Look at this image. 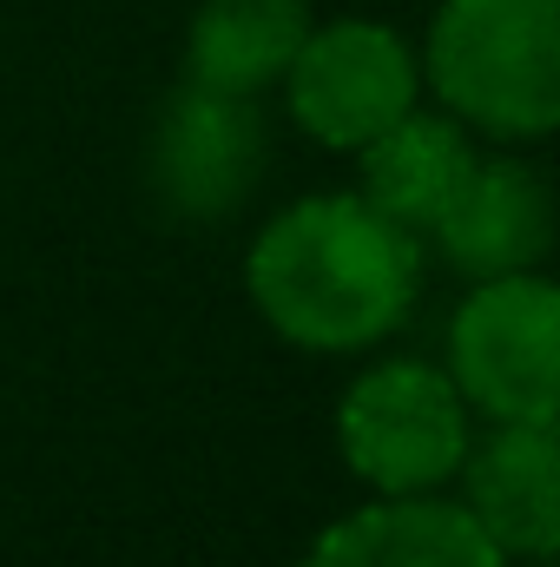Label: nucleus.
<instances>
[{"instance_id":"nucleus-1","label":"nucleus","mask_w":560,"mask_h":567,"mask_svg":"<svg viewBox=\"0 0 560 567\" xmlns=\"http://www.w3.org/2000/svg\"><path fill=\"white\" fill-rule=\"evenodd\" d=\"M245 284L283 343L350 357L409 317L422 238L363 198H303L258 231Z\"/></svg>"},{"instance_id":"nucleus-2","label":"nucleus","mask_w":560,"mask_h":567,"mask_svg":"<svg viewBox=\"0 0 560 567\" xmlns=\"http://www.w3.org/2000/svg\"><path fill=\"white\" fill-rule=\"evenodd\" d=\"M428 86L488 140H548L560 126V7L442 0L428 20Z\"/></svg>"},{"instance_id":"nucleus-3","label":"nucleus","mask_w":560,"mask_h":567,"mask_svg":"<svg viewBox=\"0 0 560 567\" xmlns=\"http://www.w3.org/2000/svg\"><path fill=\"white\" fill-rule=\"evenodd\" d=\"M560 290L541 271L475 278L448 323V377L488 423H554Z\"/></svg>"},{"instance_id":"nucleus-4","label":"nucleus","mask_w":560,"mask_h":567,"mask_svg":"<svg viewBox=\"0 0 560 567\" xmlns=\"http://www.w3.org/2000/svg\"><path fill=\"white\" fill-rule=\"evenodd\" d=\"M336 442L350 475H363L376 495H428L455 482L468 455V403L448 370L435 363H376L350 383L336 410Z\"/></svg>"},{"instance_id":"nucleus-5","label":"nucleus","mask_w":560,"mask_h":567,"mask_svg":"<svg viewBox=\"0 0 560 567\" xmlns=\"http://www.w3.org/2000/svg\"><path fill=\"white\" fill-rule=\"evenodd\" d=\"M290 113L297 126L330 152H363L416 106V53L383 20H330L310 27L290 73Z\"/></svg>"},{"instance_id":"nucleus-6","label":"nucleus","mask_w":560,"mask_h":567,"mask_svg":"<svg viewBox=\"0 0 560 567\" xmlns=\"http://www.w3.org/2000/svg\"><path fill=\"white\" fill-rule=\"evenodd\" d=\"M271 165V133L258 120L251 93H218L185 80L152 133V192L165 198L172 218H231Z\"/></svg>"},{"instance_id":"nucleus-7","label":"nucleus","mask_w":560,"mask_h":567,"mask_svg":"<svg viewBox=\"0 0 560 567\" xmlns=\"http://www.w3.org/2000/svg\"><path fill=\"white\" fill-rule=\"evenodd\" d=\"M435 251L468 278L535 271L554 245V198L528 158H475L428 225Z\"/></svg>"},{"instance_id":"nucleus-8","label":"nucleus","mask_w":560,"mask_h":567,"mask_svg":"<svg viewBox=\"0 0 560 567\" xmlns=\"http://www.w3.org/2000/svg\"><path fill=\"white\" fill-rule=\"evenodd\" d=\"M468 482L462 508L501 548V561H554L560 548V449L554 423H495V435L455 468Z\"/></svg>"},{"instance_id":"nucleus-9","label":"nucleus","mask_w":560,"mask_h":567,"mask_svg":"<svg viewBox=\"0 0 560 567\" xmlns=\"http://www.w3.org/2000/svg\"><path fill=\"white\" fill-rule=\"evenodd\" d=\"M303 567H508L501 548L475 528L462 502L428 495H383L317 535Z\"/></svg>"},{"instance_id":"nucleus-10","label":"nucleus","mask_w":560,"mask_h":567,"mask_svg":"<svg viewBox=\"0 0 560 567\" xmlns=\"http://www.w3.org/2000/svg\"><path fill=\"white\" fill-rule=\"evenodd\" d=\"M475 152L462 140L455 120H435V113H403L390 133L363 145V205H376L383 218H396L403 231H428L435 212L455 198V185L468 178Z\"/></svg>"},{"instance_id":"nucleus-11","label":"nucleus","mask_w":560,"mask_h":567,"mask_svg":"<svg viewBox=\"0 0 560 567\" xmlns=\"http://www.w3.org/2000/svg\"><path fill=\"white\" fill-rule=\"evenodd\" d=\"M310 33V0H205L191 20V80L218 93L278 86Z\"/></svg>"}]
</instances>
